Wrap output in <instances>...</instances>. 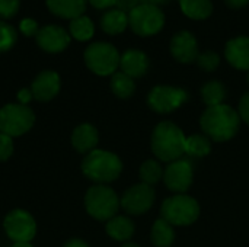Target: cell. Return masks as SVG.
I'll list each match as a JSON object with an SVG mask.
<instances>
[{
	"mask_svg": "<svg viewBox=\"0 0 249 247\" xmlns=\"http://www.w3.org/2000/svg\"><path fill=\"white\" fill-rule=\"evenodd\" d=\"M18 39V33L15 28L3 20H0V52L10 49Z\"/></svg>",
	"mask_w": 249,
	"mask_h": 247,
	"instance_id": "obj_29",
	"label": "cell"
},
{
	"mask_svg": "<svg viewBox=\"0 0 249 247\" xmlns=\"http://www.w3.org/2000/svg\"><path fill=\"white\" fill-rule=\"evenodd\" d=\"M184 132L172 122H160L152 134V150L162 162H175L185 153Z\"/></svg>",
	"mask_w": 249,
	"mask_h": 247,
	"instance_id": "obj_2",
	"label": "cell"
},
{
	"mask_svg": "<svg viewBox=\"0 0 249 247\" xmlns=\"http://www.w3.org/2000/svg\"><path fill=\"white\" fill-rule=\"evenodd\" d=\"M71 143L79 153L92 151L98 144V131L89 124L79 125L71 135Z\"/></svg>",
	"mask_w": 249,
	"mask_h": 247,
	"instance_id": "obj_19",
	"label": "cell"
},
{
	"mask_svg": "<svg viewBox=\"0 0 249 247\" xmlns=\"http://www.w3.org/2000/svg\"><path fill=\"white\" fill-rule=\"evenodd\" d=\"M248 83H249V74H248Z\"/></svg>",
	"mask_w": 249,
	"mask_h": 247,
	"instance_id": "obj_43",
	"label": "cell"
},
{
	"mask_svg": "<svg viewBox=\"0 0 249 247\" xmlns=\"http://www.w3.org/2000/svg\"><path fill=\"white\" fill-rule=\"evenodd\" d=\"M163 181L171 191L182 194L193 183V166L184 159L171 162L163 172Z\"/></svg>",
	"mask_w": 249,
	"mask_h": 247,
	"instance_id": "obj_12",
	"label": "cell"
},
{
	"mask_svg": "<svg viewBox=\"0 0 249 247\" xmlns=\"http://www.w3.org/2000/svg\"><path fill=\"white\" fill-rule=\"evenodd\" d=\"M188 99V93L184 89L171 86H156L147 96L149 106L159 114H169L182 106Z\"/></svg>",
	"mask_w": 249,
	"mask_h": 247,
	"instance_id": "obj_9",
	"label": "cell"
},
{
	"mask_svg": "<svg viewBox=\"0 0 249 247\" xmlns=\"http://www.w3.org/2000/svg\"><path fill=\"white\" fill-rule=\"evenodd\" d=\"M179 4L184 15L197 20L207 19L213 12L212 0H179Z\"/></svg>",
	"mask_w": 249,
	"mask_h": 247,
	"instance_id": "obj_22",
	"label": "cell"
},
{
	"mask_svg": "<svg viewBox=\"0 0 249 247\" xmlns=\"http://www.w3.org/2000/svg\"><path fill=\"white\" fill-rule=\"evenodd\" d=\"M120 54L117 48L108 42H93L85 51L86 66L99 76L114 74L120 67Z\"/></svg>",
	"mask_w": 249,
	"mask_h": 247,
	"instance_id": "obj_6",
	"label": "cell"
},
{
	"mask_svg": "<svg viewBox=\"0 0 249 247\" xmlns=\"http://www.w3.org/2000/svg\"><path fill=\"white\" fill-rule=\"evenodd\" d=\"M121 247H139L137 245H134V243H125L124 246H121Z\"/></svg>",
	"mask_w": 249,
	"mask_h": 247,
	"instance_id": "obj_42",
	"label": "cell"
},
{
	"mask_svg": "<svg viewBox=\"0 0 249 247\" xmlns=\"http://www.w3.org/2000/svg\"><path fill=\"white\" fill-rule=\"evenodd\" d=\"M225 3L231 9H242L249 3V0H225Z\"/></svg>",
	"mask_w": 249,
	"mask_h": 247,
	"instance_id": "obj_38",
	"label": "cell"
},
{
	"mask_svg": "<svg viewBox=\"0 0 249 247\" xmlns=\"http://www.w3.org/2000/svg\"><path fill=\"white\" fill-rule=\"evenodd\" d=\"M160 178H163V170L160 165L155 160H147L140 167V179L142 183H146L149 186L155 185Z\"/></svg>",
	"mask_w": 249,
	"mask_h": 247,
	"instance_id": "obj_28",
	"label": "cell"
},
{
	"mask_svg": "<svg viewBox=\"0 0 249 247\" xmlns=\"http://www.w3.org/2000/svg\"><path fill=\"white\" fill-rule=\"evenodd\" d=\"M226 90L225 86L217 82V80H212L209 83H206L201 89V98L204 100V103L207 106H217L222 105L223 99H225Z\"/></svg>",
	"mask_w": 249,
	"mask_h": 247,
	"instance_id": "obj_25",
	"label": "cell"
},
{
	"mask_svg": "<svg viewBox=\"0 0 249 247\" xmlns=\"http://www.w3.org/2000/svg\"><path fill=\"white\" fill-rule=\"evenodd\" d=\"M111 89L112 92L118 96V98H130L134 90H136V86H134V82L130 76L124 74L123 71L120 73H114L112 74V79H111Z\"/></svg>",
	"mask_w": 249,
	"mask_h": 247,
	"instance_id": "obj_26",
	"label": "cell"
},
{
	"mask_svg": "<svg viewBox=\"0 0 249 247\" xmlns=\"http://www.w3.org/2000/svg\"><path fill=\"white\" fill-rule=\"evenodd\" d=\"M60 90V77L57 73L54 71H42L41 74H38V77L34 80L32 83V95L35 99L45 102L53 99Z\"/></svg>",
	"mask_w": 249,
	"mask_h": 247,
	"instance_id": "obj_15",
	"label": "cell"
},
{
	"mask_svg": "<svg viewBox=\"0 0 249 247\" xmlns=\"http://www.w3.org/2000/svg\"><path fill=\"white\" fill-rule=\"evenodd\" d=\"M34 98L32 92L29 89H22L19 93H18V99L20 102V105H26L28 102H31V99Z\"/></svg>",
	"mask_w": 249,
	"mask_h": 247,
	"instance_id": "obj_37",
	"label": "cell"
},
{
	"mask_svg": "<svg viewBox=\"0 0 249 247\" xmlns=\"http://www.w3.org/2000/svg\"><path fill=\"white\" fill-rule=\"evenodd\" d=\"M171 0H142V4H152V6H163L166 3H169Z\"/></svg>",
	"mask_w": 249,
	"mask_h": 247,
	"instance_id": "obj_39",
	"label": "cell"
},
{
	"mask_svg": "<svg viewBox=\"0 0 249 247\" xmlns=\"http://www.w3.org/2000/svg\"><path fill=\"white\" fill-rule=\"evenodd\" d=\"M85 205L88 213L99 220V221H109L114 218L115 213L118 211L120 201L117 194L104 185H96L92 186L85 198Z\"/></svg>",
	"mask_w": 249,
	"mask_h": 247,
	"instance_id": "obj_5",
	"label": "cell"
},
{
	"mask_svg": "<svg viewBox=\"0 0 249 247\" xmlns=\"http://www.w3.org/2000/svg\"><path fill=\"white\" fill-rule=\"evenodd\" d=\"M12 247H32L29 243H15Z\"/></svg>",
	"mask_w": 249,
	"mask_h": 247,
	"instance_id": "obj_41",
	"label": "cell"
},
{
	"mask_svg": "<svg viewBox=\"0 0 249 247\" xmlns=\"http://www.w3.org/2000/svg\"><path fill=\"white\" fill-rule=\"evenodd\" d=\"M239 116L249 125V92L242 96L239 102Z\"/></svg>",
	"mask_w": 249,
	"mask_h": 247,
	"instance_id": "obj_35",
	"label": "cell"
},
{
	"mask_svg": "<svg viewBox=\"0 0 249 247\" xmlns=\"http://www.w3.org/2000/svg\"><path fill=\"white\" fill-rule=\"evenodd\" d=\"M140 4H142V0H118L115 6H117V9H120V10H123L124 13L128 15L131 10H134Z\"/></svg>",
	"mask_w": 249,
	"mask_h": 247,
	"instance_id": "obj_34",
	"label": "cell"
},
{
	"mask_svg": "<svg viewBox=\"0 0 249 247\" xmlns=\"http://www.w3.org/2000/svg\"><path fill=\"white\" fill-rule=\"evenodd\" d=\"M196 61L200 68H203L206 71H214L220 64V57L213 51H207V52L198 54Z\"/></svg>",
	"mask_w": 249,
	"mask_h": 247,
	"instance_id": "obj_30",
	"label": "cell"
},
{
	"mask_svg": "<svg viewBox=\"0 0 249 247\" xmlns=\"http://www.w3.org/2000/svg\"><path fill=\"white\" fill-rule=\"evenodd\" d=\"M64 247H89L85 242H82V240H79V239H73V240H70V242H67L66 243V246Z\"/></svg>",
	"mask_w": 249,
	"mask_h": 247,
	"instance_id": "obj_40",
	"label": "cell"
},
{
	"mask_svg": "<svg viewBox=\"0 0 249 247\" xmlns=\"http://www.w3.org/2000/svg\"><path fill=\"white\" fill-rule=\"evenodd\" d=\"M101 26L109 35L121 33L128 26V15L120 9H111L102 16Z\"/></svg>",
	"mask_w": 249,
	"mask_h": 247,
	"instance_id": "obj_20",
	"label": "cell"
},
{
	"mask_svg": "<svg viewBox=\"0 0 249 247\" xmlns=\"http://www.w3.org/2000/svg\"><path fill=\"white\" fill-rule=\"evenodd\" d=\"M20 0H0V17H12L19 10Z\"/></svg>",
	"mask_w": 249,
	"mask_h": 247,
	"instance_id": "obj_31",
	"label": "cell"
},
{
	"mask_svg": "<svg viewBox=\"0 0 249 247\" xmlns=\"http://www.w3.org/2000/svg\"><path fill=\"white\" fill-rule=\"evenodd\" d=\"M225 55L235 68L249 71V36H238L231 39L226 44Z\"/></svg>",
	"mask_w": 249,
	"mask_h": 247,
	"instance_id": "obj_16",
	"label": "cell"
},
{
	"mask_svg": "<svg viewBox=\"0 0 249 247\" xmlns=\"http://www.w3.org/2000/svg\"><path fill=\"white\" fill-rule=\"evenodd\" d=\"M239 115L229 105L209 106L201 115L200 125L203 131L214 141H228L238 132L239 128Z\"/></svg>",
	"mask_w": 249,
	"mask_h": 247,
	"instance_id": "obj_1",
	"label": "cell"
},
{
	"mask_svg": "<svg viewBox=\"0 0 249 247\" xmlns=\"http://www.w3.org/2000/svg\"><path fill=\"white\" fill-rule=\"evenodd\" d=\"M19 29H20V32L23 33V35H26V36H36V33H38V31H39V28H38V23L34 20V19H31V17H26V19H23L20 23H19Z\"/></svg>",
	"mask_w": 249,
	"mask_h": 247,
	"instance_id": "obj_33",
	"label": "cell"
},
{
	"mask_svg": "<svg viewBox=\"0 0 249 247\" xmlns=\"http://www.w3.org/2000/svg\"><path fill=\"white\" fill-rule=\"evenodd\" d=\"M38 45L48 52H60L67 48L70 36L67 31L57 25H48L38 31L36 33Z\"/></svg>",
	"mask_w": 249,
	"mask_h": 247,
	"instance_id": "obj_14",
	"label": "cell"
},
{
	"mask_svg": "<svg viewBox=\"0 0 249 247\" xmlns=\"http://www.w3.org/2000/svg\"><path fill=\"white\" fill-rule=\"evenodd\" d=\"M47 6L51 13L60 17L74 19L83 15L86 9V0H47Z\"/></svg>",
	"mask_w": 249,
	"mask_h": 247,
	"instance_id": "obj_18",
	"label": "cell"
},
{
	"mask_svg": "<svg viewBox=\"0 0 249 247\" xmlns=\"http://www.w3.org/2000/svg\"><path fill=\"white\" fill-rule=\"evenodd\" d=\"M165 25V15L158 6L140 4L128 13V26L140 36L158 33Z\"/></svg>",
	"mask_w": 249,
	"mask_h": 247,
	"instance_id": "obj_7",
	"label": "cell"
},
{
	"mask_svg": "<svg viewBox=\"0 0 249 247\" xmlns=\"http://www.w3.org/2000/svg\"><path fill=\"white\" fill-rule=\"evenodd\" d=\"M175 240V231L172 226L163 218L155 221L152 227V243L156 247H171Z\"/></svg>",
	"mask_w": 249,
	"mask_h": 247,
	"instance_id": "obj_23",
	"label": "cell"
},
{
	"mask_svg": "<svg viewBox=\"0 0 249 247\" xmlns=\"http://www.w3.org/2000/svg\"><path fill=\"white\" fill-rule=\"evenodd\" d=\"M121 71L131 79L142 77L149 70V58L143 51L139 49H128L121 55L120 60Z\"/></svg>",
	"mask_w": 249,
	"mask_h": 247,
	"instance_id": "obj_17",
	"label": "cell"
},
{
	"mask_svg": "<svg viewBox=\"0 0 249 247\" xmlns=\"http://www.w3.org/2000/svg\"><path fill=\"white\" fill-rule=\"evenodd\" d=\"M93 22L88 16H77L70 20V33L77 41H88L93 36Z\"/></svg>",
	"mask_w": 249,
	"mask_h": 247,
	"instance_id": "obj_24",
	"label": "cell"
},
{
	"mask_svg": "<svg viewBox=\"0 0 249 247\" xmlns=\"http://www.w3.org/2000/svg\"><path fill=\"white\" fill-rule=\"evenodd\" d=\"M155 202V189L146 183H139L131 186L123 197V208L133 215H140L147 213Z\"/></svg>",
	"mask_w": 249,
	"mask_h": 247,
	"instance_id": "obj_11",
	"label": "cell"
},
{
	"mask_svg": "<svg viewBox=\"0 0 249 247\" xmlns=\"http://www.w3.org/2000/svg\"><path fill=\"white\" fill-rule=\"evenodd\" d=\"M171 52L179 63H193L198 57V45L194 35L188 31H179L171 41Z\"/></svg>",
	"mask_w": 249,
	"mask_h": 247,
	"instance_id": "obj_13",
	"label": "cell"
},
{
	"mask_svg": "<svg viewBox=\"0 0 249 247\" xmlns=\"http://www.w3.org/2000/svg\"><path fill=\"white\" fill-rule=\"evenodd\" d=\"M160 214L171 226H190L198 218L200 207L194 198L178 194L163 201Z\"/></svg>",
	"mask_w": 249,
	"mask_h": 247,
	"instance_id": "obj_4",
	"label": "cell"
},
{
	"mask_svg": "<svg viewBox=\"0 0 249 247\" xmlns=\"http://www.w3.org/2000/svg\"><path fill=\"white\" fill-rule=\"evenodd\" d=\"M118 0H89V3L96 9H108L117 4Z\"/></svg>",
	"mask_w": 249,
	"mask_h": 247,
	"instance_id": "obj_36",
	"label": "cell"
},
{
	"mask_svg": "<svg viewBox=\"0 0 249 247\" xmlns=\"http://www.w3.org/2000/svg\"><path fill=\"white\" fill-rule=\"evenodd\" d=\"M107 233L120 242L128 240L134 233V224L127 217H114L107 223Z\"/></svg>",
	"mask_w": 249,
	"mask_h": 247,
	"instance_id": "obj_21",
	"label": "cell"
},
{
	"mask_svg": "<svg viewBox=\"0 0 249 247\" xmlns=\"http://www.w3.org/2000/svg\"><path fill=\"white\" fill-rule=\"evenodd\" d=\"M212 144L207 137L203 135H191L185 140V153L193 157H204L210 153Z\"/></svg>",
	"mask_w": 249,
	"mask_h": 247,
	"instance_id": "obj_27",
	"label": "cell"
},
{
	"mask_svg": "<svg viewBox=\"0 0 249 247\" xmlns=\"http://www.w3.org/2000/svg\"><path fill=\"white\" fill-rule=\"evenodd\" d=\"M4 230L16 243H28L34 239L36 226L31 214L23 210H15L4 218Z\"/></svg>",
	"mask_w": 249,
	"mask_h": 247,
	"instance_id": "obj_10",
	"label": "cell"
},
{
	"mask_svg": "<svg viewBox=\"0 0 249 247\" xmlns=\"http://www.w3.org/2000/svg\"><path fill=\"white\" fill-rule=\"evenodd\" d=\"M123 170L121 160L109 151L104 150H92L82 163V172L89 179L107 183L115 181Z\"/></svg>",
	"mask_w": 249,
	"mask_h": 247,
	"instance_id": "obj_3",
	"label": "cell"
},
{
	"mask_svg": "<svg viewBox=\"0 0 249 247\" xmlns=\"http://www.w3.org/2000/svg\"><path fill=\"white\" fill-rule=\"evenodd\" d=\"M34 121L35 115L26 105H6L0 109V131L9 137L25 134Z\"/></svg>",
	"mask_w": 249,
	"mask_h": 247,
	"instance_id": "obj_8",
	"label": "cell"
},
{
	"mask_svg": "<svg viewBox=\"0 0 249 247\" xmlns=\"http://www.w3.org/2000/svg\"><path fill=\"white\" fill-rule=\"evenodd\" d=\"M12 151H13L12 137L6 134H0V162L7 160L12 156Z\"/></svg>",
	"mask_w": 249,
	"mask_h": 247,
	"instance_id": "obj_32",
	"label": "cell"
}]
</instances>
